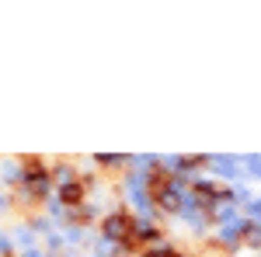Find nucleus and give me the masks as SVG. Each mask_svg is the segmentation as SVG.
<instances>
[{
	"instance_id": "obj_1",
	"label": "nucleus",
	"mask_w": 261,
	"mask_h": 257,
	"mask_svg": "<svg viewBox=\"0 0 261 257\" xmlns=\"http://www.w3.org/2000/svg\"><path fill=\"white\" fill-rule=\"evenodd\" d=\"M125 226H129V222H125L122 216L108 219V237H122V233H125Z\"/></svg>"
},
{
	"instance_id": "obj_2",
	"label": "nucleus",
	"mask_w": 261,
	"mask_h": 257,
	"mask_svg": "<svg viewBox=\"0 0 261 257\" xmlns=\"http://www.w3.org/2000/svg\"><path fill=\"white\" fill-rule=\"evenodd\" d=\"M63 198H66V202H77V198H81V188H77V184L63 188Z\"/></svg>"
},
{
	"instance_id": "obj_3",
	"label": "nucleus",
	"mask_w": 261,
	"mask_h": 257,
	"mask_svg": "<svg viewBox=\"0 0 261 257\" xmlns=\"http://www.w3.org/2000/svg\"><path fill=\"white\" fill-rule=\"evenodd\" d=\"M150 257H174V254H171V250H153Z\"/></svg>"
}]
</instances>
